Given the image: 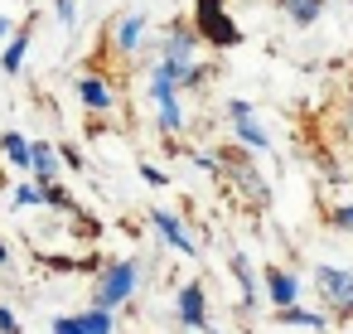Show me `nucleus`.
<instances>
[{
    "label": "nucleus",
    "instance_id": "nucleus-1",
    "mask_svg": "<svg viewBox=\"0 0 353 334\" xmlns=\"http://www.w3.org/2000/svg\"><path fill=\"white\" fill-rule=\"evenodd\" d=\"M194 30H199V39L213 44V49H237V44H242V30H237V20L223 10V0H194Z\"/></svg>",
    "mask_w": 353,
    "mask_h": 334
},
{
    "label": "nucleus",
    "instance_id": "nucleus-2",
    "mask_svg": "<svg viewBox=\"0 0 353 334\" xmlns=\"http://www.w3.org/2000/svg\"><path fill=\"white\" fill-rule=\"evenodd\" d=\"M136 286H141V266H136V262H112V266H102V276H97V310L126 305V300L136 295Z\"/></svg>",
    "mask_w": 353,
    "mask_h": 334
},
{
    "label": "nucleus",
    "instance_id": "nucleus-3",
    "mask_svg": "<svg viewBox=\"0 0 353 334\" xmlns=\"http://www.w3.org/2000/svg\"><path fill=\"white\" fill-rule=\"evenodd\" d=\"M174 320H179L184 329H208V295H203V281L179 286V295H174Z\"/></svg>",
    "mask_w": 353,
    "mask_h": 334
},
{
    "label": "nucleus",
    "instance_id": "nucleus-4",
    "mask_svg": "<svg viewBox=\"0 0 353 334\" xmlns=\"http://www.w3.org/2000/svg\"><path fill=\"white\" fill-rule=\"evenodd\" d=\"M228 121H232V131H237V141L247 146V150H266L271 146V136L256 126V117H252V102H242V97H232L228 102Z\"/></svg>",
    "mask_w": 353,
    "mask_h": 334
},
{
    "label": "nucleus",
    "instance_id": "nucleus-5",
    "mask_svg": "<svg viewBox=\"0 0 353 334\" xmlns=\"http://www.w3.org/2000/svg\"><path fill=\"white\" fill-rule=\"evenodd\" d=\"M199 30L194 25H170V39H165V49H160V63H179V68H189L194 63V54H199Z\"/></svg>",
    "mask_w": 353,
    "mask_h": 334
},
{
    "label": "nucleus",
    "instance_id": "nucleus-6",
    "mask_svg": "<svg viewBox=\"0 0 353 334\" xmlns=\"http://www.w3.org/2000/svg\"><path fill=\"white\" fill-rule=\"evenodd\" d=\"M73 88H78V102H83L88 112H112V107H117V88H112L102 73H83Z\"/></svg>",
    "mask_w": 353,
    "mask_h": 334
},
{
    "label": "nucleus",
    "instance_id": "nucleus-7",
    "mask_svg": "<svg viewBox=\"0 0 353 334\" xmlns=\"http://www.w3.org/2000/svg\"><path fill=\"white\" fill-rule=\"evenodd\" d=\"M261 276H266V295H271V305H276V310H295V300H300V276L285 271V266H266Z\"/></svg>",
    "mask_w": 353,
    "mask_h": 334
},
{
    "label": "nucleus",
    "instance_id": "nucleus-8",
    "mask_svg": "<svg viewBox=\"0 0 353 334\" xmlns=\"http://www.w3.org/2000/svg\"><path fill=\"white\" fill-rule=\"evenodd\" d=\"M150 223H155V228H160V237H165L170 247H179L184 257H194V252H199V242L189 237V228H184V218H179V213H170V208H150Z\"/></svg>",
    "mask_w": 353,
    "mask_h": 334
},
{
    "label": "nucleus",
    "instance_id": "nucleus-9",
    "mask_svg": "<svg viewBox=\"0 0 353 334\" xmlns=\"http://www.w3.org/2000/svg\"><path fill=\"white\" fill-rule=\"evenodd\" d=\"M319 291H324L329 305H339L343 315L353 310V271H343V266H319Z\"/></svg>",
    "mask_w": 353,
    "mask_h": 334
},
{
    "label": "nucleus",
    "instance_id": "nucleus-10",
    "mask_svg": "<svg viewBox=\"0 0 353 334\" xmlns=\"http://www.w3.org/2000/svg\"><path fill=\"white\" fill-rule=\"evenodd\" d=\"M145 30H150V20H145L141 10L121 15V25H117V35H112V49H117V54H136V49L145 44Z\"/></svg>",
    "mask_w": 353,
    "mask_h": 334
},
{
    "label": "nucleus",
    "instance_id": "nucleus-11",
    "mask_svg": "<svg viewBox=\"0 0 353 334\" xmlns=\"http://www.w3.org/2000/svg\"><path fill=\"white\" fill-rule=\"evenodd\" d=\"M59 170H63V160H59V150H54L49 141H34V160H30V179H39V184L49 189V184H59Z\"/></svg>",
    "mask_w": 353,
    "mask_h": 334
},
{
    "label": "nucleus",
    "instance_id": "nucleus-12",
    "mask_svg": "<svg viewBox=\"0 0 353 334\" xmlns=\"http://www.w3.org/2000/svg\"><path fill=\"white\" fill-rule=\"evenodd\" d=\"M30 39H34V25H25V30H15L10 39H6V49H0V68H6L10 78L25 68V54H30Z\"/></svg>",
    "mask_w": 353,
    "mask_h": 334
},
{
    "label": "nucleus",
    "instance_id": "nucleus-13",
    "mask_svg": "<svg viewBox=\"0 0 353 334\" xmlns=\"http://www.w3.org/2000/svg\"><path fill=\"white\" fill-rule=\"evenodd\" d=\"M0 150H6V160H10L15 170H25V175H30V160H34V141H25L20 131H6V136H0Z\"/></svg>",
    "mask_w": 353,
    "mask_h": 334
},
{
    "label": "nucleus",
    "instance_id": "nucleus-14",
    "mask_svg": "<svg viewBox=\"0 0 353 334\" xmlns=\"http://www.w3.org/2000/svg\"><path fill=\"white\" fill-rule=\"evenodd\" d=\"M10 204H15V208H49V189H44L39 179H20Z\"/></svg>",
    "mask_w": 353,
    "mask_h": 334
},
{
    "label": "nucleus",
    "instance_id": "nucleus-15",
    "mask_svg": "<svg viewBox=\"0 0 353 334\" xmlns=\"http://www.w3.org/2000/svg\"><path fill=\"white\" fill-rule=\"evenodd\" d=\"M232 276H237V286H242V310H252V305H256V276H252V262H247L242 252H232Z\"/></svg>",
    "mask_w": 353,
    "mask_h": 334
},
{
    "label": "nucleus",
    "instance_id": "nucleus-16",
    "mask_svg": "<svg viewBox=\"0 0 353 334\" xmlns=\"http://www.w3.org/2000/svg\"><path fill=\"white\" fill-rule=\"evenodd\" d=\"M281 10L295 20V25H314L324 15V0H281Z\"/></svg>",
    "mask_w": 353,
    "mask_h": 334
},
{
    "label": "nucleus",
    "instance_id": "nucleus-17",
    "mask_svg": "<svg viewBox=\"0 0 353 334\" xmlns=\"http://www.w3.org/2000/svg\"><path fill=\"white\" fill-rule=\"evenodd\" d=\"M49 208H59V213H68V218H83V208H78V199L63 189V184H49Z\"/></svg>",
    "mask_w": 353,
    "mask_h": 334
},
{
    "label": "nucleus",
    "instance_id": "nucleus-18",
    "mask_svg": "<svg viewBox=\"0 0 353 334\" xmlns=\"http://www.w3.org/2000/svg\"><path fill=\"white\" fill-rule=\"evenodd\" d=\"M276 320H281V324H305V329H324V315H314V310H276Z\"/></svg>",
    "mask_w": 353,
    "mask_h": 334
},
{
    "label": "nucleus",
    "instance_id": "nucleus-19",
    "mask_svg": "<svg viewBox=\"0 0 353 334\" xmlns=\"http://www.w3.org/2000/svg\"><path fill=\"white\" fill-rule=\"evenodd\" d=\"M83 320H88V334H112V329H117V315H112V310H97V305L83 310Z\"/></svg>",
    "mask_w": 353,
    "mask_h": 334
},
{
    "label": "nucleus",
    "instance_id": "nucleus-20",
    "mask_svg": "<svg viewBox=\"0 0 353 334\" xmlns=\"http://www.w3.org/2000/svg\"><path fill=\"white\" fill-rule=\"evenodd\" d=\"M49 329H54V334H88V320H83V315H59Z\"/></svg>",
    "mask_w": 353,
    "mask_h": 334
},
{
    "label": "nucleus",
    "instance_id": "nucleus-21",
    "mask_svg": "<svg viewBox=\"0 0 353 334\" xmlns=\"http://www.w3.org/2000/svg\"><path fill=\"white\" fill-rule=\"evenodd\" d=\"M141 179H145V184H155V189H165V184H170V175H165L160 165H141Z\"/></svg>",
    "mask_w": 353,
    "mask_h": 334
},
{
    "label": "nucleus",
    "instance_id": "nucleus-22",
    "mask_svg": "<svg viewBox=\"0 0 353 334\" xmlns=\"http://www.w3.org/2000/svg\"><path fill=\"white\" fill-rule=\"evenodd\" d=\"M54 15H59V25H73L78 20V6H73V0H54Z\"/></svg>",
    "mask_w": 353,
    "mask_h": 334
},
{
    "label": "nucleus",
    "instance_id": "nucleus-23",
    "mask_svg": "<svg viewBox=\"0 0 353 334\" xmlns=\"http://www.w3.org/2000/svg\"><path fill=\"white\" fill-rule=\"evenodd\" d=\"M59 160H63V165H68V170H83V165H88V160H83V150H78V146H63V150H59Z\"/></svg>",
    "mask_w": 353,
    "mask_h": 334
},
{
    "label": "nucleus",
    "instance_id": "nucleus-24",
    "mask_svg": "<svg viewBox=\"0 0 353 334\" xmlns=\"http://www.w3.org/2000/svg\"><path fill=\"white\" fill-rule=\"evenodd\" d=\"M0 334H20V320H15L10 305H0Z\"/></svg>",
    "mask_w": 353,
    "mask_h": 334
},
{
    "label": "nucleus",
    "instance_id": "nucleus-25",
    "mask_svg": "<svg viewBox=\"0 0 353 334\" xmlns=\"http://www.w3.org/2000/svg\"><path fill=\"white\" fill-rule=\"evenodd\" d=\"M334 228H343V233H353V204H343V208H334Z\"/></svg>",
    "mask_w": 353,
    "mask_h": 334
},
{
    "label": "nucleus",
    "instance_id": "nucleus-26",
    "mask_svg": "<svg viewBox=\"0 0 353 334\" xmlns=\"http://www.w3.org/2000/svg\"><path fill=\"white\" fill-rule=\"evenodd\" d=\"M6 35H10V20H6V15H0V39H6Z\"/></svg>",
    "mask_w": 353,
    "mask_h": 334
},
{
    "label": "nucleus",
    "instance_id": "nucleus-27",
    "mask_svg": "<svg viewBox=\"0 0 353 334\" xmlns=\"http://www.w3.org/2000/svg\"><path fill=\"white\" fill-rule=\"evenodd\" d=\"M6 262H10V252H6V242H0V266H6Z\"/></svg>",
    "mask_w": 353,
    "mask_h": 334
},
{
    "label": "nucleus",
    "instance_id": "nucleus-28",
    "mask_svg": "<svg viewBox=\"0 0 353 334\" xmlns=\"http://www.w3.org/2000/svg\"><path fill=\"white\" fill-rule=\"evenodd\" d=\"M208 334H218V329H208Z\"/></svg>",
    "mask_w": 353,
    "mask_h": 334
}]
</instances>
